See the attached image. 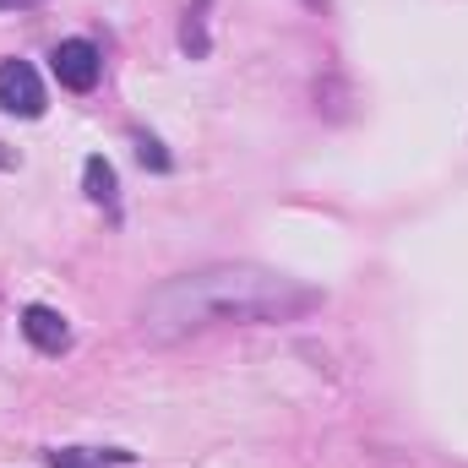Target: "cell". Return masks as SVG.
<instances>
[{
	"label": "cell",
	"mask_w": 468,
	"mask_h": 468,
	"mask_svg": "<svg viewBox=\"0 0 468 468\" xmlns=\"http://www.w3.org/2000/svg\"><path fill=\"white\" fill-rule=\"evenodd\" d=\"M104 463H131V452H93V458H82V452H55V468H104Z\"/></svg>",
	"instance_id": "obj_6"
},
{
	"label": "cell",
	"mask_w": 468,
	"mask_h": 468,
	"mask_svg": "<svg viewBox=\"0 0 468 468\" xmlns=\"http://www.w3.org/2000/svg\"><path fill=\"white\" fill-rule=\"evenodd\" d=\"M82 186H88V197H93L99 207H115V169H110L104 158H88V164H82Z\"/></svg>",
	"instance_id": "obj_5"
},
{
	"label": "cell",
	"mask_w": 468,
	"mask_h": 468,
	"mask_svg": "<svg viewBox=\"0 0 468 468\" xmlns=\"http://www.w3.org/2000/svg\"><path fill=\"white\" fill-rule=\"evenodd\" d=\"M136 153H142V164H147V169H169V153H164L153 136H136Z\"/></svg>",
	"instance_id": "obj_7"
},
{
	"label": "cell",
	"mask_w": 468,
	"mask_h": 468,
	"mask_svg": "<svg viewBox=\"0 0 468 468\" xmlns=\"http://www.w3.org/2000/svg\"><path fill=\"white\" fill-rule=\"evenodd\" d=\"M0 110L22 120L44 115V82H38V71L27 60H5L0 66Z\"/></svg>",
	"instance_id": "obj_2"
},
{
	"label": "cell",
	"mask_w": 468,
	"mask_h": 468,
	"mask_svg": "<svg viewBox=\"0 0 468 468\" xmlns=\"http://www.w3.org/2000/svg\"><path fill=\"white\" fill-rule=\"evenodd\" d=\"M5 5H44V0H0V11H5Z\"/></svg>",
	"instance_id": "obj_8"
},
{
	"label": "cell",
	"mask_w": 468,
	"mask_h": 468,
	"mask_svg": "<svg viewBox=\"0 0 468 468\" xmlns=\"http://www.w3.org/2000/svg\"><path fill=\"white\" fill-rule=\"evenodd\" d=\"M322 305L316 289H300L283 272L267 267H202L186 272L175 283H164L147 305H142V327L147 338H180L191 327H213V322H283Z\"/></svg>",
	"instance_id": "obj_1"
},
{
	"label": "cell",
	"mask_w": 468,
	"mask_h": 468,
	"mask_svg": "<svg viewBox=\"0 0 468 468\" xmlns=\"http://www.w3.org/2000/svg\"><path fill=\"white\" fill-rule=\"evenodd\" d=\"M22 333H27L44 354H60L66 344H71L66 316H60V311H49V305H27V311H22Z\"/></svg>",
	"instance_id": "obj_4"
},
{
	"label": "cell",
	"mask_w": 468,
	"mask_h": 468,
	"mask_svg": "<svg viewBox=\"0 0 468 468\" xmlns=\"http://www.w3.org/2000/svg\"><path fill=\"white\" fill-rule=\"evenodd\" d=\"M49 66H55L60 88H71V93H88V88L99 82V71H104V60H99V49H93L88 38H66V44L49 55Z\"/></svg>",
	"instance_id": "obj_3"
}]
</instances>
